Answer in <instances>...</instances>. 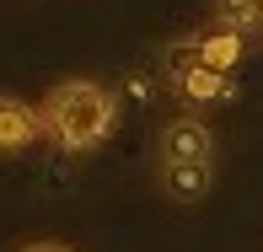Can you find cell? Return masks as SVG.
Masks as SVG:
<instances>
[{
    "mask_svg": "<svg viewBox=\"0 0 263 252\" xmlns=\"http://www.w3.org/2000/svg\"><path fill=\"white\" fill-rule=\"evenodd\" d=\"M38 113H43V134H49L59 150H91V145H102V140L113 134V124H118L113 91L97 86V81H59Z\"/></svg>",
    "mask_w": 263,
    "mask_h": 252,
    "instance_id": "obj_1",
    "label": "cell"
},
{
    "mask_svg": "<svg viewBox=\"0 0 263 252\" xmlns=\"http://www.w3.org/2000/svg\"><path fill=\"white\" fill-rule=\"evenodd\" d=\"M156 161H161V188L177 204L204 199L210 183H215V134H210V124L194 118V113L172 118V124L161 129Z\"/></svg>",
    "mask_w": 263,
    "mask_h": 252,
    "instance_id": "obj_2",
    "label": "cell"
},
{
    "mask_svg": "<svg viewBox=\"0 0 263 252\" xmlns=\"http://www.w3.org/2000/svg\"><path fill=\"white\" fill-rule=\"evenodd\" d=\"M166 70H172V86L183 91L188 102H226V97H231V75L210 70L204 59L194 54V43L172 49V59H166Z\"/></svg>",
    "mask_w": 263,
    "mask_h": 252,
    "instance_id": "obj_3",
    "label": "cell"
},
{
    "mask_svg": "<svg viewBox=\"0 0 263 252\" xmlns=\"http://www.w3.org/2000/svg\"><path fill=\"white\" fill-rule=\"evenodd\" d=\"M43 134V113L22 97H0V150H27Z\"/></svg>",
    "mask_w": 263,
    "mask_h": 252,
    "instance_id": "obj_4",
    "label": "cell"
},
{
    "mask_svg": "<svg viewBox=\"0 0 263 252\" xmlns=\"http://www.w3.org/2000/svg\"><path fill=\"white\" fill-rule=\"evenodd\" d=\"M194 54L204 59L210 70H220V75H231V70L242 65V32H236V27H226V22H220V27H210V32H199V38H194Z\"/></svg>",
    "mask_w": 263,
    "mask_h": 252,
    "instance_id": "obj_5",
    "label": "cell"
},
{
    "mask_svg": "<svg viewBox=\"0 0 263 252\" xmlns=\"http://www.w3.org/2000/svg\"><path fill=\"white\" fill-rule=\"evenodd\" d=\"M215 11H220V22L236 27V32L263 27V0H215Z\"/></svg>",
    "mask_w": 263,
    "mask_h": 252,
    "instance_id": "obj_6",
    "label": "cell"
},
{
    "mask_svg": "<svg viewBox=\"0 0 263 252\" xmlns=\"http://www.w3.org/2000/svg\"><path fill=\"white\" fill-rule=\"evenodd\" d=\"M22 252H76V247H65V242H27Z\"/></svg>",
    "mask_w": 263,
    "mask_h": 252,
    "instance_id": "obj_7",
    "label": "cell"
}]
</instances>
